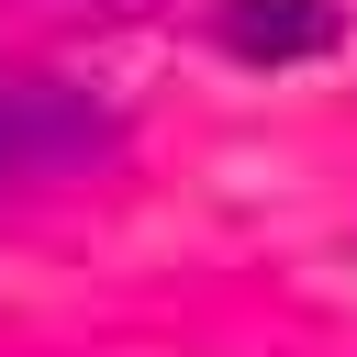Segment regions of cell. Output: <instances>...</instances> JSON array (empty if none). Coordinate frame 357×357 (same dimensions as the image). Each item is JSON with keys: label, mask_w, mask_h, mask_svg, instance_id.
I'll list each match as a JSON object with an SVG mask.
<instances>
[{"label": "cell", "mask_w": 357, "mask_h": 357, "mask_svg": "<svg viewBox=\"0 0 357 357\" xmlns=\"http://www.w3.org/2000/svg\"><path fill=\"white\" fill-rule=\"evenodd\" d=\"M78 11H156V0H78Z\"/></svg>", "instance_id": "3"}, {"label": "cell", "mask_w": 357, "mask_h": 357, "mask_svg": "<svg viewBox=\"0 0 357 357\" xmlns=\"http://www.w3.org/2000/svg\"><path fill=\"white\" fill-rule=\"evenodd\" d=\"M123 145V112L56 67H0V201L22 190H67Z\"/></svg>", "instance_id": "1"}, {"label": "cell", "mask_w": 357, "mask_h": 357, "mask_svg": "<svg viewBox=\"0 0 357 357\" xmlns=\"http://www.w3.org/2000/svg\"><path fill=\"white\" fill-rule=\"evenodd\" d=\"M212 45L245 56V67H301V56H335L346 45V0H223L212 11Z\"/></svg>", "instance_id": "2"}]
</instances>
